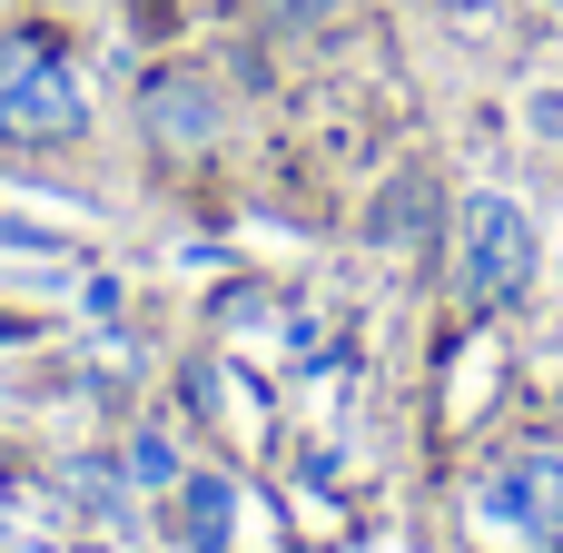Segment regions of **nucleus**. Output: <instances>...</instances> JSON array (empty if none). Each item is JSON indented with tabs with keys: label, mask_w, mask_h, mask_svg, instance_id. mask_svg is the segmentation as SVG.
Masks as SVG:
<instances>
[{
	"label": "nucleus",
	"mask_w": 563,
	"mask_h": 553,
	"mask_svg": "<svg viewBox=\"0 0 563 553\" xmlns=\"http://www.w3.org/2000/svg\"><path fill=\"white\" fill-rule=\"evenodd\" d=\"M178 544L188 553H238V485H218V475H198V485H178Z\"/></svg>",
	"instance_id": "39448f33"
},
{
	"label": "nucleus",
	"mask_w": 563,
	"mask_h": 553,
	"mask_svg": "<svg viewBox=\"0 0 563 553\" xmlns=\"http://www.w3.org/2000/svg\"><path fill=\"white\" fill-rule=\"evenodd\" d=\"M426 228H435V188H426V178H416V168H406V178H396V188H386V208H376V237H386V247H396V237H406V247H416V237H426Z\"/></svg>",
	"instance_id": "423d86ee"
},
{
	"label": "nucleus",
	"mask_w": 563,
	"mask_h": 553,
	"mask_svg": "<svg viewBox=\"0 0 563 553\" xmlns=\"http://www.w3.org/2000/svg\"><path fill=\"white\" fill-rule=\"evenodd\" d=\"M455 247H465V297H475V307H515V297H534L544 237H534V218H525L515 188H475V198L455 208Z\"/></svg>",
	"instance_id": "f03ea898"
},
{
	"label": "nucleus",
	"mask_w": 563,
	"mask_h": 553,
	"mask_svg": "<svg viewBox=\"0 0 563 553\" xmlns=\"http://www.w3.org/2000/svg\"><path fill=\"white\" fill-rule=\"evenodd\" d=\"M129 485H178V455H168V435H139V445H129Z\"/></svg>",
	"instance_id": "0eeeda50"
},
{
	"label": "nucleus",
	"mask_w": 563,
	"mask_h": 553,
	"mask_svg": "<svg viewBox=\"0 0 563 553\" xmlns=\"http://www.w3.org/2000/svg\"><path fill=\"white\" fill-rule=\"evenodd\" d=\"M317 10H336V0H277V20H317Z\"/></svg>",
	"instance_id": "6e6552de"
},
{
	"label": "nucleus",
	"mask_w": 563,
	"mask_h": 553,
	"mask_svg": "<svg viewBox=\"0 0 563 553\" xmlns=\"http://www.w3.org/2000/svg\"><path fill=\"white\" fill-rule=\"evenodd\" d=\"M89 129V89L79 69L40 40V30H10L0 40V139L10 148H59Z\"/></svg>",
	"instance_id": "f257e3e1"
},
{
	"label": "nucleus",
	"mask_w": 563,
	"mask_h": 553,
	"mask_svg": "<svg viewBox=\"0 0 563 553\" xmlns=\"http://www.w3.org/2000/svg\"><path fill=\"white\" fill-rule=\"evenodd\" d=\"M534 10H563V0H534Z\"/></svg>",
	"instance_id": "1a4fd4ad"
},
{
	"label": "nucleus",
	"mask_w": 563,
	"mask_h": 553,
	"mask_svg": "<svg viewBox=\"0 0 563 553\" xmlns=\"http://www.w3.org/2000/svg\"><path fill=\"white\" fill-rule=\"evenodd\" d=\"M475 515H485L495 534H515V544H563V455L554 445L505 455V465L475 485Z\"/></svg>",
	"instance_id": "7ed1b4c3"
},
{
	"label": "nucleus",
	"mask_w": 563,
	"mask_h": 553,
	"mask_svg": "<svg viewBox=\"0 0 563 553\" xmlns=\"http://www.w3.org/2000/svg\"><path fill=\"white\" fill-rule=\"evenodd\" d=\"M139 129H148L158 148H208V139L228 129V99H218L208 79H188V69H158V79L139 89Z\"/></svg>",
	"instance_id": "20e7f679"
}]
</instances>
